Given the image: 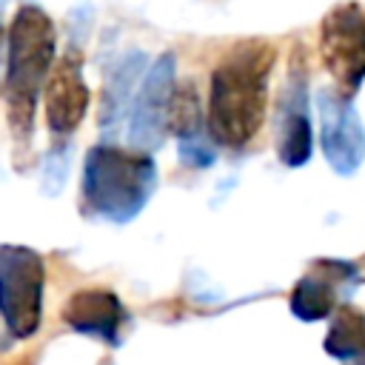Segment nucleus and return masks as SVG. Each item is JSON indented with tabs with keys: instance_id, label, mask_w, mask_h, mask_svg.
<instances>
[{
	"instance_id": "obj_10",
	"label": "nucleus",
	"mask_w": 365,
	"mask_h": 365,
	"mask_svg": "<svg viewBox=\"0 0 365 365\" xmlns=\"http://www.w3.org/2000/svg\"><path fill=\"white\" fill-rule=\"evenodd\" d=\"M60 319L77 334L94 336L103 345H120V328L125 322V308L120 297L108 288H83V291H74L63 302Z\"/></svg>"
},
{
	"instance_id": "obj_17",
	"label": "nucleus",
	"mask_w": 365,
	"mask_h": 365,
	"mask_svg": "<svg viewBox=\"0 0 365 365\" xmlns=\"http://www.w3.org/2000/svg\"><path fill=\"white\" fill-rule=\"evenodd\" d=\"M351 365H365V342H362V348L356 351V356L351 359Z\"/></svg>"
},
{
	"instance_id": "obj_13",
	"label": "nucleus",
	"mask_w": 365,
	"mask_h": 365,
	"mask_svg": "<svg viewBox=\"0 0 365 365\" xmlns=\"http://www.w3.org/2000/svg\"><path fill=\"white\" fill-rule=\"evenodd\" d=\"M362 342H365V314L351 302L339 305L325 334V354H331L339 362H351L362 348Z\"/></svg>"
},
{
	"instance_id": "obj_2",
	"label": "nucleus",
	"mask_w": 365,
	"mask_h": 365,
	"mask_svg": "<svg viewBox=\"0 0 365 365\" xmlns=\"http://www.w3.org/2000/svg\"><path fill=\"white\" fill-rule=\"evenodd\" d=\"M54 57H57V31L51 17L34 3L20 6L9 26L6 114L14 143L23 148H29L31 143L37 100L43 94Z\"/></svg>"
},
{
	"instance_id": "obj_11",
	"label": "nucleus",
	"mask_w": 365,
	"mask_h": 365,
	"mask_svg": "<svg viewBox=\"0 0 365 365\" xmlns=\"http://www.w3.org/2000/svg\"><path fill=\"white\" fill-rule=\"evenodd\" d=\"M145 71H148V57H145V51L131 48V51H125V54L111 66V71L106 74L103 94H100V114H97L103 143H108L111 137H117L123 120H125L128 111H131L134 94H137V88H140Z\"/></svg>"
},
{
	"instance_id": "obj_6",
	"label": "nucleus",
	"mask_w": 365,
	"mask_h": 365,
	"mask_svg": "<svg viewBox=\"0 0 365 365\" xmlns=\"http://www.w3.org/2000/svg\"><path fill=\"white\" fill-rule=\"evenodd\" d=\"M174 88H177V57L174 51H163L148 66L128 111V145L134 151L151 154L163 145L168 134Z\"/></svg>"
},
{
	"instance_id": "obj_4",
	"label": "nucleus",
	"mask_w": 365,
	"mask_h": 365,
	"mask_svg": "<svg viewBox=\"0 0 365 365\" xmlns=\"http://www.w3.org/2000/svg\"><path fill=\"white\" fill-rule=\"evenodd\" d=\"M46 262L29 245H0V317L14 339L37 334L43 319Z\"/></svg>"
},
{
	"instance_id": "obj_5",
	"label": "nucleus",
	"mask_w": 365,
	"mask_h": 365,
	"mask_svg": "<svg viewBox=\"0 0 365 365\" xmlns=\"http://www.w3.org/2000/svg\"><path fill=\"white\" fill-rule=\"evenodd\" d=\"M319 60L336 80V91L354 100L365 80V11L356 3L334 6L322 17Z\"/></svg>"
},
{
	"instance_id": "obj_3",
	"label": "nucleus",
	"mask_w": 365,
	"mask_h": 365,
	"mask_svg": "<svg viewBox=\"0 0 365 365\" xmlns=\"http://www.w3.org/2000/svg\"><path fill=\"white\" fill-rule=\"evenodd\" d=\"M160 185V171L151 154L97 143L83 160V208L111 225H125L143 214Z\"/></svg>"
},
{
	"instance_id": "obj_8",
	"label": "nucleus",
	"mask_w": 365,
	"mask_h": 365,
	"mask_svg": "<svg viewBox=\"0 0 365 365\" xmlns=\"http://www.w3.org/2000/svg\"><path fill=\"white\" fill-rule=\"evenodd\" d=\"M319 111V145L328 165L339 177L359 171L365 160V125L351 97H342L336 88H322L317 94Z\"/></svg>"
},
{
	"instance_id": "obj_12",
	"label": "nucleus",
	"mask_w": 365,
	"mask_h": 365,
	"mask_svg": "<svg viewBox=\"0 0 365 365\" xmlns=\"http://www.w3.org/2000/svg\"><path fill=\"white\" fill-rule=\"evenodd\" d=\"M334 277H339V274H325L322 265L317 262V271H308L294 282L288 308L299 322H319V319L331 317L334 302H336Z\"/></svg>"
},
{
	"instance_id": "obj_9",
	"label": "nucleus",
	"mask_w": 365,
	"mask_h": 365,
	"mask_svg": "<svg viewBox=\"0 0 365 365\" xmlns=\"http://www.w3.org/2000/svg\"><path fill=\"white\" fill-rule=\"evenodd\" d=\"M91 103V88L83 74V51L77 46L66 48L43 86V111L46 125L54 137H71L77 125L86 120Z\"/></svg>"
},
{
	"instance_id": "obj_18",
	"label": "nucleus",
	"mask_w": 365,
	"mask_h": 365,
	"mask_svg": "<svg viewBox=\"0 0 365 365\" xmlns=\"http://www.w3.org/2000/svg\"><path fill=\"white\" fill-rule=\"evenodd\" d=\"M0 40H3V26H0Z\"/></svg>"
},
{
	"instance_id": "obj_7",
	"label": "nucleus",
	"mask_w": 365,
	"mask_h": 365,
	"mask_svg": "<svg viewBox=\"0 0 365 365\" xmlns=\"http://www.w3.org/2000/svg\"><path fill=\"white\" fill-rule=\"evenodd\" d=\"M314 128L308 111V66L299 46L288 57V74L277 100V157L288 168H299L311 160Z\"/></svg>"
},
{
	"instance_id": "obj_1",
	"label": "nucleus",
	"mask_w": 365,
	"mask_h": 365,
	"mask_svg": "<svg viewBox=\"0 0 365 365\" xmlns=\"http://www.w3.org/2000/svg\"><path fill=\"white\" fill-rule=\"evenodd\" d=\"M277 63V48L268 40H240L211 68L205 131L208 140L225 148L248 145L268 108V83Z\"/></svg>"
},
{
	"instance_id": "obj_14",
	"label": "nucleus",
	"mask_w": 365,
	"mask_h": 365,
	"mask_svg": "<svg viewBox=\"0 0 365 365\" xmlns=\"http://www.w3.org/2000/svg\"><path fill=\"white\" fill-rule=\"evenodd\" d=\"M168 131H174L177 143L205 137V111H202V103H200V94H197L194 83H188V80L177 83V88H174Z\"/></svg>"
},
{
	"instance_id": "obj_15",
	"label": "nucleus",
	"mask_w": 365,
	"mask_h": 365,
	"mask_svg": "<svg viewBox=\"0 0 365 365\" xmlns=\"http://www.w3.org/2000/svg\"><path fill=\"white\" fill-rule=\"evenodd\" d=\"M68 157H71V145L63 140V143H54L46 157H43V191L48 197L60 194L63 185H66V177H68Z\"/></svg>"
},
{
	"instance_id": "obj_16",
	"label": "nucleus",
	"mask_w": 365,
	"mask_h": 365,
	"mask_svg": "<svg viewBox=\"0 0 365 365\" xmlns=\"http://www.w3.org/2000/svg\"><path fill=\"white\" fill-rule=\"evenodd\" d=\"M177 154H180V163H185L188 168H211L214 160H217L214 143H211L208 137L177 143Z\"/></svg>"
}]
</instances>
